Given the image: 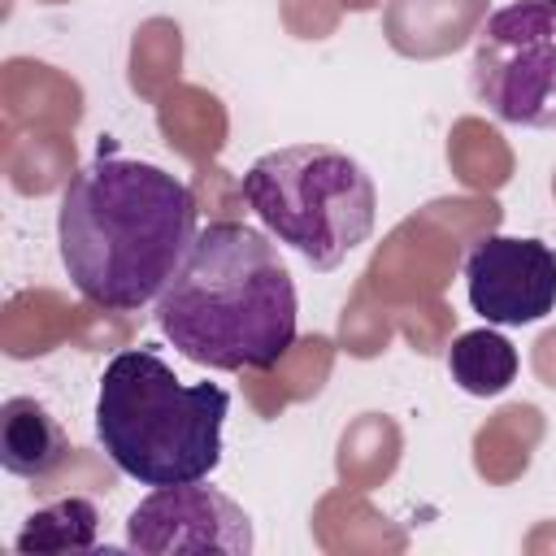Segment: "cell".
<instances>
[{"instance_id": "cell-1", "label": "cell", "mask_w": 556, "mask_h": 556, "mask_svg": "<svg viewBox=\"0 0 556 556\" xmlns=\"http://www.w3.org/2000/svg\"><path fill=\"white\" fill-rule=\"evenodd\" d=\"M195 239V195L152 161L100 152L61 191L56 248L83 300L139 313L169 287Z\"/></svg>"}, {"instance_id": "cell-2", "label": "cell", "mask_w": 556, "mask_h": 556, "mask_svg": "<svg viewBox=\"0 0 556 556\" xmlns=\"http://www.w3.org/2000/svg\"><path fill=\"white\" fill-rule=\"evenodd\" d=\"M295 282L278 248L243 222L195 230L156 300L161 334L204 369H274L295 348Z\"/></svg>"}, {"instance_id": "cell-3", "label": "cell", "mask_w": 556, "mask_h": 556, "mask_svg": "<svg viewBox=\"0 0 556 556\" xmlns=\"http://www.w3.org/2000/svg\"><path fill=\"white\" fill-rule=\"evenodd\" d=\"M230 395L217 382H182L152 348L117 352L96 391L104 456L143 486L200 482L222 465Z\"/></svg>"}, {"instance_id": "cell-4", "label": "cell", "mask_w": 556, "mask_h": 556, "mask_svg": "<svg viewBox=\"0 0 556 556\" xmlns=\"http://www.w3.org/2000/svg\"><path fill=\"white\" fill-rule=\"evenodd\" d=\"M243 200L313 269H339L378 222V187L356 156L330 143H287L256 156Z\"/></svg>"}, {"instance_id": "cell-5", "label": "cell", "mask_w": 556, "mask_h": 556, "mask_svg": "<svg viewBox=\"0 0 556 556\" xmlns=\"http://www.w3.org/2000/svg\"><path fill=\"white\" fill-rule=\"evenodd\" d=\"M469 83L500 122L556 130V9L543 0L495 9L478 30Z\"/></svg>"}, {"instance_id": "cell-6", "label": "cell", "mask_w": 556, "mask_h": 556, "mask_svg": "<svg viewBox=\"0 0 556 556\" xmlns=\"http://www.w3.org/2000/svg\"><path fill=\"white\" fill-rule=\"evenodd\" d=\"M252 543H256L252 517L226 491L204 486V478L156 486L126 517V547L148 552V556H169V552L248 556Z\"/></svg>"}, {"instance_id": "cell-7", "label": "cell", "mask_w": 556, "mask_h": 556, "mask_svg": "<svg viewBox=\"0 0 556 556\" xmlns=\"http://www.w3.org/2000/svg\"><path fill=\"white\" fill-rule=\"evenodd\" d=\"M465 291L486 326H530L556 308V252L543 239L482 235L465 256Z\"/></svg>"}, {"instance_id": "cell-8", "label": "cell", "mask_w": 556, "mask_h": 556, "mask_svg": "<svg viewBox=\"0 0 556 556\" xmlns=\"http://www.w3.org/2000/svg\"><path fill=\"white\" fill-rule=\"evenodd\" d=\"M65 456H70V439H65V430L48 404H39L35 395L4 400V408H0V465L13 478L43 482L61 469Z\"/></svg>"}, {"instance_id": "cell-9", "label": "cell", "mask_w": 556, "mask_h": 556, "mask_svg": "<svg viewBox=\"0 0 556 556\" xmlns=\"http://www.w3.org/2000/svg\"><path fill=\"white\" fill-rule=\"evenodd\" d=\"M517 348L500 334V330H491V326H482V330H465V334H456L452 339V348H447V369H452V382L465 391V395H500V391H508L513 382H517Z\"/></svg>"}, {"instance_id": "cell-10", "label": "cell", "mask_w": 556, "mask_h": 556, "mask_svg": "<svg viewBox=\"0 0 556 556\" xmlns=\"http://www.w3.org/2000/svg\"><path fill=\"white\" fill-rule=\"evenodd\" d=\"M96 530H100V513L91 500L83 495H65L48 508H35L22 526V534L13 539V552L35 556V552H87L96 547Z\"/></svg>"}, {"instance_id": "cell-11", "label": "cell", "mask_w": 556, "mask_h": 556, "mask_svg": "<svg viewBox=\"0 0 556 556\" xmlns=\"http://www.w3.org/2000/svg\"><path fill=\"white\" fill-rule=\"evenodd\" d=\"M543 4H552V9H556V0H543Z\"/></svg>"}]
</instances>
